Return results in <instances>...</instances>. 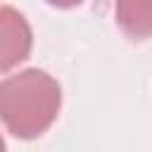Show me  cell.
Listing matches in <instances>:
<instances>
[{
	"label": "cell",
	"mask_w": 152,
	"mask_h": 152,
	"mask_svg": "<svg viewBox=\"0 0 152 152\" xmlns=\"http://www.w3.org/2000/svg\"><path fill=\"white\" fill-rule=\"evenodd\" d=\"M116 24L131 40L152 38V0H114Z\"/></svg>",
	"instance_id": "obj_3"
},
{
	"label": "cell",
	"mask_w": 152,
	"mask_h": 152,
	"mask_svg": "<svg viewBox=\"0 0 152 152\" xmlns=\"http://www.w3.org/2000/svg\"><path fill=\"white\" fill-rule=\"evenodd\" d=\"M62 109V88L43 69H24L0 83V116L10 135L40 138Z\"/></svg>",
	"instance_id": "obj_1"
},
{
	"label": "cell",
	"mask_w": 152,
	"mask_h": 152,
	"mask_svg": "<svg viewBox=\"0 0 152 152\" xmlns=\"http://www.w3.org/2000/svg\"><path fill=\"white\" fill-rule=\"evenodd\" d=\"M48 5H52V7H59V10H69V7H76V5H81L83 0H45Z\"/></svg>",
	"instance_id": "obj_4"
},
{
	"label": "cell",
	"mask_w": 152,
	"mask_h": 152,
	"mask_svg": "<svg viewBox=\"0 0 152 152\" xmlns=\"http://www.w3.org/2000/svg\"><path fill=\"white\" fill-rule=\"evenodd\" d=\"M31 45H33V33L26 17L10 5H2L0 7V69L7 74L12 66L24 62L31 52Z\"/></svg>",
	"instance_id": "obj_2"
}]
</instances>
